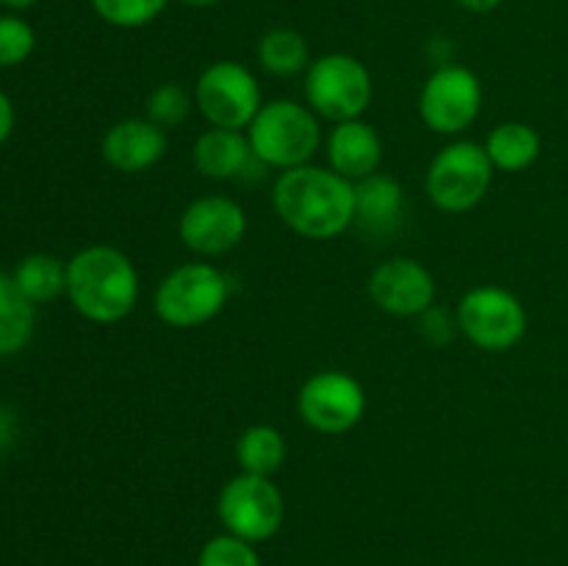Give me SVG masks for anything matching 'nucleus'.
<instances>
[{"mask_svg":"<svg viewBox=\"0 0 568 566\" xmlns=\"http://www.w3.org/2000/svg\"><path fill=\"white\" fill-rule=\"evenodd\" d=\"M192 161L200 175L209 178V181H233L242 172H247L255 155L253 148H250V139L242 131L209 128L194 142Z\"/></svg>","mask_w":568,"mask_h":566,"instance_id":"obj_17","label":"nucleus"},{"mask_svg":"<svg viewBox=\"0 0 568 566\" xmlns=\"http://www.w3.org/2000/svg\"><path fill=\"white\" fill-rule=\"evenodd\" d=\"M139 292L136 264L120 247L89 244L67 261V300L94 325H116L131 316Z\"/></svg>","mask_w":568,"mask_h":566,"instance_id":"obj_2","label":"nucleus"},{"mask_svg":"<svg viewBox=\"0 0 568 566\" xmlns=\"http://www.w3.org/2000/svg\"><path fill=\"white\" fill-rule=\"evenodd\" d=\"M231 297V283L220 266L209 261H189L166 272L155 286L153 309L164 325L200 327L216 320Z\"/></svg>","mask_w":568,"mask_h":566,"instance_id":"obj_4","label":"nucleus"},{"mask_svg":"<svg viewBox=\"0 0 568 566\" xmlns=\"http://www.w3.org/2000/svg\"><path fill=\"white\" fill-rule=\"evenodd\" d=\"M419 333L430 344H449L460 333L458 314L433 303L425 314H419Z\"/></svg>","mask_w":568,"mask_h":566,"instance_id":"obj_27","label":"nucleus"},{"mask_svg":"<svg viewBox=\"0 0 568 566\" xmlns=\"http://www.w3.org/2000/svg\"><path fill=\"white\" fill-rule=\"evenodd\" d=\"M247 233V214L225 194H203L181 211L178 236L189 253L200 259H216L242 244Z\"/></svg>","mask_w":568,"mask_h":566,"instance_id":"obj_12","label":"nucleus"},{"mask_svg":"<svg viewBox=\"0 0 568 566\" xmlns=\"http://www.w3.org/2000/svg\"><path fill=\"white\" fill-rule=\"evenodd\" d=\"M37 331V305L20 292L14 275L0 272V358L22 353Z\"/></svg>","mask_w":568,"mask_h":566,"instance_id":"obj_19","label":"nucleus"},{"mask_svg":"<svg viewBox=\"0 0 568 566\" xmlns=\"http://www.w3.org/2000/svg\"><path fill=\"white\" fill-rule=\"evenodd\" d=\"M405 214V192L392 175L364 178L355 183V225L372 239H383L394 233Z\"/></svg>","mask_w":568,"mask_h":566,"instance_id":"obj_16","label":"nucleus"},{"mask_svg":"<svg viewBox=\"0 0 568 566\" xmlns=\"http://www.w3.org/2000/svg\"><path fill=\"white\" fill-rule=\"evenodd\" d=\"M14 120H17L14 103H11L9 94L0 89V144L11 137V131H14Z\"/></svg>","mask_w":568,"mask_h":566,"instance_id":"obj_28","label":"nucleus"},{"mask_svg":"<svg viewBox=\"0 0 568 566\" xmlns=\"http://www.w3.org/2000/svg\"><path fill=\"white\" fill-rule=\"evenodd\" d=\"M486 153L497 172H525L541 155V137L532 125L519 120L499 122L488 131Z\"/></svg>","mask_w":568,"mask_h":566,"instance_id":"obj_18","label":"nucleus"},{"mask_svg":"<svg viewBox=\"0 0 568 566\" xmlns=\"http://www.w3.org/2000/svg\"><path fill=\"white\" fill-rule=\"evenodd\" d=\"M194 105V94H189L181 83H159L144 100V117L164 131L183 125Z\"/></svg>","mask_w":568,"mask_h":566,"instance_id":"obj_24","label":"nucleus"},{"mask_svg":"<svg viewBox=\"0 0 568 566\" xmlns=\"http://www.w3.org/2000/svg\"><path fill=\"white\" fill-rule=\"evenodd\" d=\"M419 117L425 128L442 137H458L480 117L483 83L464 64H444L430 72L419 92Z\"/></svg>","mask_w":568,"mask_h":566,"instance_id":"obj_10","label":"nucleus"},{"mask_svg":"<svg viewBox=\"0 0 568 566\" xmlns=\"http://www.w3.org/2000/svg\"><path fill=\"white\" fill-rule=\"evenodd\" d=\"M297 414L311 431L342 436L364 420L366 392L349 372L320 370L300 386Z\"/></svg>","mask_w":568,"mask_h":566,"instance_id":"obj_11","label":"nucleus"},{"mask_svg":"<svg viewBox=\"0 0 568 566\" xmlns=\"http://www.w3.org/2000/svg\"><path fill=\"white\" fill-rule=\"evenodd\" d=\"M216 516L231 536L250 544L270 542L286 519V503L272 477L239 472L216 497Z\"/></svg>","mask_w":568,"mask_h":566,"instance_id":"obj_9","label":"nucleus"},{"mask_svg":"<svg viewBox=\"0 0 568 566\" xmlns=\"http://www.w3.org/2000/svg\"><path fill=\"white\" fill-rule=\"evenodd\" d=\"M94 14L111 28H122V31H133V28H144L153 20L164 14L170 0H89Z\"/></svg>","mask_w":568,"mask_h":566,"instance_id":"obj_23","label":"nucleus"},{"mask_svg":"<svg viewBox=\"0 0 568 566\" xmlns=\"http://www.w3.org/2000/svg\"><path fill=\"white\" fill-rule=\"evenodd\" d=\"M458 327L475 347L486 353H508L525 338L527 309L503 286H475L455 305Z\"/></svg>","mask_w":568,"mask_h":566,"instance_id":"obj_8","label":"nucleus"},{"mask_svg":"<svg viewBox=\"0 0 568 566\" xmlns=\"http://www.w3.org/2000/svg\"><path fill=\"white\" fill-rule=\"evenodd\" d=\"M197 566H261V558L255 553V544L231 536V533H220L203 544Z\"/></svg>","mask_w":568,"mask_h":566,"instance_id":"obj_25","label":"nucleus"},{"mask_svg":"<svg viewBox=\"0 0 568 566\" xmlns=\"http://www.w3.org/2000/svg\"><path fill=\"white\" fill-rule=\"evenodd\" d=\"M325 155L333 172L358 183L375 175L383 161V139L375 125L361 120L336 122L325 139Z\"/></svg>","mask_w":568,"mask_h":566,"instance_id":"obj_15","label":"nucleus"},{"mask_svg":"<svg viewBox=\"0 0 568 566\" xmlns=\"http://www.w3.org/2000/svg\"><path fill=\"white\" fill-rule=\"evenodd\" d=\"M11 275L33 305L53 303L55 297L67 294V261L53 253L26 255Z\"/></svg>","mask_w":568,"mask_h":566,"instance_id":"obj_22","label":"nucleus"},{"mask_svg":"<svg viewBox=\"0 0 568 566\" xmlns=\"http://www.w3.org/2000/svg\"><path fill=\"white\" fill-rule=\"evenodd\" d=\"M39 0H0V6H6V9H17V11H22V9H31V6H37Z\"/></svg>","mask_w":568,"mask_h":566,"instance_id":"obj_30","label":"nucleus"},{"mask_svg":"<svg viewBox=\"0 0 568 566\" xmlns=\"http://www.w3.org/2000/svg\"><path fill=\"white\" fill-rule=\"evenodd\" d=\"M455 3L471 14H488V11H497L505 0H455Z\"/></svg>","mask_w":568,"mask_h":566,"instance_id":"obj_29","label":"nucleus"},{"mask_svg":"<svg viewBox=\"0 0 568 566\" xmlns=\"http://www.w3.org/2000/svg\"><path fill=\"white\" fill-rule=\"evenodd\" d=\"M369 300L392 316H419L436 303V277L422 261L397 255L372 270L366 281Z\"/></svg>","mask_w":568,"mask_h":566,"instance_id":"obj_13","label":"nucleus"},{"mask_svg":"<svg viewBox=\"0 0 568 566\" xmlns=\"http://www.w3.org/2000/svg\"><path fill=\"white\" fill-rule=\"evenodd\" d=\"M37 48V33L22 17H0V67H17Z\"/></svg>","mask_w":568,"mask_h":566,"instance_id":"obj_26","label":"nucleus"},{"mask_svg":"<svg viewBox=\"0 0 568 566\" xmlns=\"http://www.w3.org/2000/svg\"><path fill=\"white\" fill-rule=\"evenodd\" d=\"M272 209L292 233L327 242L355 225V183L331 166L283 170L272 186Z\"/></svg>","mask_w":568,"mask_h":566,"instance_id":"obj_1","label":"nucleus"},{"mask_svg":"<svg viewBox=\"0 0 568 566\" xmlns=\"http://www.w3.org/2000/svg\"><path fill=\"white\" fill-rule=\"evenodd\" d=\"M494 172L497 170L480 142L455 139L433 155L425 175V192L438 211L466 214L486 200Z\"/></svg>","mask_w":568,"mask_h":566,"instance_id":"obj_5","label":"nucleus"},{"mask_svg":"<svg viewBox=\"0 0 568 566\" xmlns=\"http://www.w3.org/2000/svg\"><path fill=\"white\" fill-rule=\"evenodd\" d=\"M286 461V438L275 425H250L236 438V464L247 475L272 477Z\"/></svg>","mask_w":568,"mask_h":566,"instance_id":"obj_21","label":"nucleus"},{"mask_svg":"<svg viewBox=\"0 0 568 566\" xmlns=\"http://www.w3.org/2000/svg\"><path fill=\"white\" fill-rule=\"evenodd\" d=\"M166 150H170V137L148 117H128L114 122L100 142L103 161L122 175H139L150 170L164 159Z\"/></svg>","mask_w":568,"mask_h":566,"instance_id":"obj_14","label":"nucleus"},{"mask_svg":"<svg viewBox=\"0 0 568 566\" xmlns=\"http://www.w3.org/2000/svg\"><path fill=\"white\" fill-rule=\"evenodd\" d=\"M194 105L211 128L244 131L264 105L261 83L242 61L222 59L205 67L194 83Z\"/></svg>","mask_w":568,"mask_h":566,"instance_id":"obj_7","label":"nucleus"},{"mask_svg":"<svg viewBox=\"0 0 568 566\" xmlns=\"http://www.w3.org/2000/svg\"><path fill=\"white\" fill-rule=\"evenodd\" d=\"M255 161L275 170L311 164L322 144L320 117L297 100H270L247 128Z\"/></svg>","mask_w":568,"mask_h":566,"instance_id":"obj_3","label":"nucleus"},{"mask_svg":"<svg viewBox=\"0 0 568 566\" xmlns=\"http://www.w3.org/2000/svg\"><path fill=\"white\" fill-rule=\"evenodd\" d=\"M305 105L322 120H361L375 98L372 72L349 53H325L311 61L303 81Z\"/></svg>","mask_w":568,"mask_h":566,"instance_id":"obj_6","label":"nucleus"},{"mask_svg":"<svg viewBox=\"0 0 568 566\" xmlns=\"http://www.w3.org/2000/svg\"><path fill=\"white\" fill-rule=\"evenodd\" d=\"M255 59L264 67L270 75L277 78H292L300 75L311 67V44L294 28H270L264 37L258 39L255 48Z\"/></svg>","mask_w":568,"mask_h":566,"instance_id":"obj_20","label":"nucleus"},{"mask_svg":"<svg viewBox=\"0 0 568 566\" xmlns=\"http://www.w3.org/2000/svg\"><path fill=\"white\" fill-rule=\"evenodd\" d=\"M178 3H183V6H192V9H209V6H216V3H222V0H178Z\"/></svg>","mask_w":568,"mask_h":566,"instance_id":"obj_31","label":"nucleus"}]
</instances>
